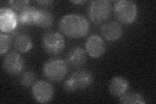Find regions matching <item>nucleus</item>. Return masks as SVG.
I'll return each mask as SVG.
<instances>
[{
    "mask_svg": "<svg viewBox=\"0 0 156 104\" xmlns=\"http://www.w3.org/2000/svg\"><path fill=\"white\" fill-rule=\"evenodd\" d=\"M60 30L72 38H81L89 31V23L81 14H68L61 18L58 23Z\"/></svg>",
    "mask_w": 156,
    "mask_h": 104,
    "instance_id": "1",
    "label": "nucleus"
},
{
    "mask_svg": "<svg viewBox=\"0 0 156 104\" xmlns=\"http://www.w3.org/2000/svg\"><path fill=\"white\" fill-rule=\"evenodd\" d=\"M94 77L90 72L78 70L73 73L65 82L64 89L68 92H74L89 88L93 83Z\"/></svg>",
    "mask_w": 156,
    "mask_h": 104,
    "instance_id": "2",
    "label": "nucleus"
},
{
    "mask_svg": "<svg viewBox=\"0 0 156 104\" xmlns=\"http://www.w3.org/2000/svg\"><path fill=\"white\" fill-rule=\"evenodd\" d=\"M43 72L48 80L53 82H59L66 76L67 63L60 59H50L44 64Z\"/></svg>",
    "mask_w": 156,
    "mask_h": 104,
    "instance_id": "3",
    "label": "nucleus"
},
{
    "mask_svg": "<svg viewBox=\"0 0 156 104\" xmlns=\"http://www.w3.org/2000/svg\"><path fill=\"white\" fill-rule=\"evenodd\" d=\"M115 14L118 20L125 24L133 23L137 16L138 9L135 2L129 0H120L114 7Z\"/></svg>",
    "mask_w": 156,
    "mask_h": 104,
    "instance_id": "4",
    "label": "nucleus"
},
{
    "mask_svg": "<svg viewBox=\"0 0 156 104\" xmlns=\"http://www.w3.org/2000/svg\"><path fill=\"white\" fill-rule=\"evenodd\" d=\"M42 46L47 53L51 56H56L61 53L65 49V38L60 33L48 32L42 37Z\"/></svg>",
    "mask_w": 156,
    "mask_h": 104,
    "instance_id": "5",
    "label": "nucleus"
},
{
    "mask_svg": "<svg viewBox=\"0 0 156 104\" xmlns=\"http://www.w3.org/2000/svg\"><path fill=\"white\" fill-rule=\"evenodd\" d=\"M111 11V5L107 0H96L90 3L88 14L90 20L95 23H100L108 18Z\"/></svg>",
    "mask_w": 156,
    "mask_h": 104,
    "instance_id": "6",
    "label": "nucleus"
},
{
    "mask_svg": "<svg viewBox=\"0 0 156 104\" xmlns=\"http://www.w3.org/2000/svg\"><path fill=\"white\" fill-rule=\"evenodd\" d=\"M32 95L35 100L41 103L50 102L54 95V89L50 83L46 81H38L32 87Z\"/></svg>",
    "mask_w": 156,
    "mask_h": 104,
    "instance_id": "7",
    "label": "nucleus"
},
{
    "mask_svg": "<svg viewBox=\"0 0 156 104\" xmlns=\"http://www.w3.org/2000/svg\"><path fill=\"white\" fill-rule=\"evenodd\" d=\"M3 68L10 75H18L24 68V60L18 53L11 52L3 59Z\"/></svg>",
    "mask_w": 156,
    "mask_h": 104,
    "instance_id": "8",
    "label": "nucleus"
},
{
    "mask_svg": "<svg viewBox=\"0 0 156 104\" xmlns=\"http://www.w3.org/2000/svg\"><path fill=\"white\" fill-rule=\"evenodd\" d=\"M18 18L12 9L2 7L0 9V29L2 32L10 33L16 29Z\"/></svg>",
    "mask_w": 156,
    "mask_h": 104,
    "instance_id": "9",
    "label": "nucleus"
},
{
    "mask_svg": "<svg viewBox=\"0 0 156 104\" xmlns=\"http://www.w3.org/2000/svg\"><path fill=\"white\" fill-rule=\"evenodd\" d=\"M86 49L88 54L91 57L97 59L104 54L105 44L100 37L97 34H92L87 41Z\"/></svg>",
    "mask_w": 156,
    "mask_h": 104,
    "instance_id": "10",
    "label": "nucleus"
},
{
    "mask_svg": "<svg viewBox=\"0 0 156 104\" xmlns=\"http://www.w3.org/2000/svg\"><path fill=\"white\" fill-rule=\"evenodd\" d=\"M101 33L106 40L109 41H118L123 34V29L121 25L116 22H109L102 25Z\"/></svg>",
    "mask_w": 156,
    "mask_h": 104,
    "instance_id": "11",
    "label": "nucleus"
},
{
    "mask_svg": "<svg viewBox=\"0 0 156 104\" xmlns=\"http://www.w3.org/2000/svg\"><path fill=\"white\" fill-rule=\"evenodd\" d=\"M66 63L71 67L77 68L83 66L87 61V56L83 49L75 47L70 49L66 57Z\"/></svg>",
    "mask_w": 156,
    "mask_h": 104,
    "instance_id": "12",
    "label": "nucleus"
},
{
    "mask_svg": "<svg viewBox=\"0 0 156 104\" xmlns=\"http://www.w3.org/2000/svg\"><path fill=\"white\" fill-rule=\"evenodd\" d=\"M129 87V83L126 78L122 76H115L109 83V92L115 97H120L125 93Z\"/></svg>",
    "mask_w": 156,
    "mask_h": 104,
    "instance_id": "13",
    "label": "nucleus"
},
{
    "mask_svg": "<svg viewBox=\"0 0 156 104\" xmlns=\"http://www.w3.org/2000/svg\"><path fill=\"white\" fill-rule=\"evenodd\" d=\"M14 46L20 53H26L32 48L33 43L30 36L26 33L13 34Z\"/></svg>",
    "mask_w": 156,
    "mask_h": 104,
    "instance_id": "14",
    "label": "nucleus"
},
{
    "mask_svg": "<svg viewBox=\"0 0 156 104\" xmlns=\"http://www.w3.org/2000/svg\"><path fill=\"white\" fill-rule=\"evenodd\" d=\"M38 9L33 7H27L20 12L18 15V22L24 25H36Z\"/></svg>",
    "mask_w": 156,
    "mask_h": 104,
    "instance_id": "15",
    "label": "nucleus"
},
{
    "mask_svg": "<svg viewBox=\"0 0 156 104\" xmlns=\"http://www.w3.org/2000/svg\"><path fill=\"white\" fill-rule=\"evenodd\" d=\"M54 17L50 11L44 9H38L35 26L42 28L50 27L53 23Z\"/></svg>",
    "mask_w": 156,
    "mask_h": 104,
    "instance_id": "16",
    "label": "nucleus"
},
{
    "mask_svg": "<svg viewBox=\"0 0 156 104\" xmlns=\"http://www.w3.org/2000/svg\"><path fill=\"white\" fill-rule=\"evenodd\" d=\"M119 102L124 104H143L145 103L144 97L135 92H126L120 96Z\"/></svg>",
    "mask_w": 156,
    "mask_h": 104,
    "instance_id": "17",
    "label": "nucleus"
},
{
    "mask_svg": "<svg viewBox=\"0 0 156 104\" xmlns=\"http://www.w3.org/2000/svg\"><path fill=\"white\" fill-rule=\"evenodd\" d=\"M36 78L37 76L35 73L31 71H27L22 74L20 83L24 87H31L36 83Z\"/></svg>",
    "mask_w": 156,
    "mask_h": 104,
    "instance_id": "18",
    "label": "nucleus"
},
{
    "mask_svg": "<svg viewBox=\"0 0 156 104\" xmlns=\"http://www.w3.org/2000/svg\"><path fill=\"white\" fill-rule=\"evenodd\" d=\"M11 37L9 35L6 34L1 33L0 34V54L1 56L3 55L5 53L10 47V44H11Z\"/></svg>",
    "mask_w": 156,
    "mask_h": 104,
    "instance_id": "19",
    "label": "nucleus"
},
{
    "mask_svg": "<svg viewBox=\"0 0 156 104\" xmlns=\"http://www.w3.org/2000/svg\"><path fill=\"white\" fill-rule=\"evenodd\" d=\"M29 3V1H13V0H11L9 2V3L14 10L20 12L28 7Z\"/></svg>",
    "mask_w": 156,
    "mask_h": 104,
    "instance_id": "20",
    "label": "nucleus"
},
{
    "mask_svg": "<svg viewBox=\"0 0 156 104\" xmlns=\"http://www.w3.org/2000/svg\"><path fill=\"white\" fill-rule=\"evenodd\" d=\"M37 3L42 5H50V4L53 3V1H38Z\"/></svg>",
    "mask_w": 156,
    "mask_h": 104,
    "instance_id": "21",
    "label": "nucleus"
},
{
    "mask_svg": "<svg viewBox=\"0 0 156 104\" xmlns=\"http://www.w3.org/2000/svg\"><path fill=\"white\" fill-rule=\"evenodd\" d=\"M72 2L74 3H85V1H73Z\"/></svg>",
    "mask_w": 156,
    "mask_h": 104,
    "instance_id": "22",
    "label": "nucleus"
}]
</instances>
